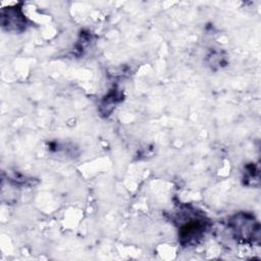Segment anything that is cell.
Listing matches in <instances>:
<instances>
[{
	"label": "cell",
	"mask_w": 261,
	"mask_h": 261,
	"mask_svg": "<svg viewBox=\"0 0 261 261\" xmlns=\"http://www.w3.org/2000/svg\"><path fill=\"white\" fill-rule=\"evenodd\" d=\"M233 236L244 243H257L260 239V225L252 214L240 212L229 220Z\"/></svg>",
	"instance_id": "1"
},
{
	"label": "cell",
	"mask_w": 261,
	"mask_h": 261,
	"mask_svg": "<svg viewBox=\"0 0 261 261\" xmlns=\"http://www.w3.org/2000/svg\"><path fill=\"white\" fill-rule=\"evenodd\" d=\"M207 224L203 218L191 219L179 228L180 243L184 246L196 245L204 236Z\"/></svg>",
	"instance_id": "2"
},
{
	"label": "cell",
	"mask_w": 261,
	"mask_h": 261,
	"mask_svg": "<svg viewBox=\"0 0 261 261\" xmlns=\"http://www.w3.org/2000/svg\"><path fill=\"white\" fill-rule=\"evenodd\" d=\"M2 23L3 25H7L8 30L20 31L24 28V18L15 9H8L7 17L2 16Z\"/></svg>",
	"instance_id": "3"
}]
</instances>
